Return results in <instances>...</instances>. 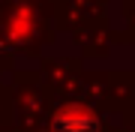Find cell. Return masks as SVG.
I'll return each mask as SVG.
<instances>
[{"label":"cell","mask_w":135,"mask_h":132,"mask_svg":"<svg viewBox=\"0 0 135 132\" xmlns=\"http://www.w3.org/2000/svg\"><path fill=\"white\" fill-rule=\"evenodd\" d=\"M54 129H57V132H90V129H93V123L87 120V117H75V114H63V117H57Z\"/></svg>","instance_id":"1"}]
</instances>
